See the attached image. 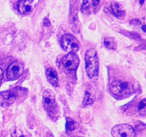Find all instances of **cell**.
<instances>
[{"instance_id": "6da1fadb", "label": "cell", "mask_w": 146, "mask_h": 137, "mask_svg": "<svg viewBox=\"0 0 146 137\" xmlns=\"http://www.w3.org/2000/svg\"><path fill=\"white\" fill-rule=\"evenodd\" d=\"M86 73L90 78H93L97 76L98 72V58L96 51L94 49L88 50L86 53Z\"/></svg>"}, {"instance_id": "7a4b0ae2", "label": "cell", "mask_w": 146, "mask_h": 137, "mask_svg": "<svg viewBox=\"0 0 146 137\" xmlns=\"http://www.w3.org/2000/svg\"><path fill=\"white\" fill-rule=\"evenodd\" d=\"M43 104L48 115H56L58 113V105L56 101V96L51 89H46L43 93Z\"/></svg>"}, {"instance_id": "3957f363", "label": "cell", "mask_w": 146, "mask_h": 137, "mask_svg": "<svg viewBox=\"0 0 146 137\" xmlns=\"http://www.w3.org/2000/svg\"><path fill=\"white\" fill-rule=\"evenodd\" d=\"M110 90L117 96L129 95L134 92V88L131 84L125 81H114L110 85Z\"/></svg>"}, {"instance_id": "277c9868", "label": "cell", "mask_w": 146, "mask_h": 137, "mask_svg": "<svg viewBox=\"0 0 146 137\" xmlns=\"http://www.w3.org/2000/svg\"><path fill=\"white\" fill-rule=\"evenodd\" d=\"M61 44L64 50L69 53H74L78 51L80 47L79 42L75 37L69 34H64L61 40Z\"/></svg>"}, {"instance_id": "5b68a950", "label": "cell", "mask_w": 146, "mask_h": 137, "mask_svg": "<svg viewBox=\"0 0 146 137\" xmlns=\"http://www.w3.org/2000/svg\"><path fill=\"white\" fill-rule=\"evenodd\" d=\"M111 134L113 137H134L135 131L128 124H119L112 128Z\"/></svg>"}, {"instance_id": "8992f818", "label": "cell", "mask_w": 146, "mask_h": 137, "mask_svg": "<svg viewBox=\"0 0 146 137\" xmlns=\"http://www.w3.org/2000/svg\"><path fill=\"white\" fill-rule=\"evenodd\" d=\"M24 67L22 63L16 61L11 63L7 70V78L11 81L16 80L19 78L24 72Z\"/></svg>"}, {"instance_id": "52a82bcc", "label": "cell", "mask_w": 146, "mask_h": 137, "mask_svg": "<svg viewBox=\"0 0 146 137\" xmlns=\"http://www.w3.org/2000/svg\"><path fill=\"white\" fill-rule=\"evenodd\" d=\"M64 67L69 71H75L79 65V59L74 53H68L62 59Z\"/></svg>"}, {"instance_id": "ba28073f", "label": "cell", "mask_w": 146, "mask_h": 137, "mask_svg": "<svg viewBox=\"0 0 146 137\" xmlns=\"http://www.w3.org/2000/svg\"><path fill=\"white\" fill-rule=\"evenodd\" d=\"M36 4H38V1H34V0L19 1L17 4V9L21 14H28L33 11Z\"/></svg>"}, {"instance_id": "9c48e42d", "label": "cell", "mask_w": 146, "mask_h": 137, "mask_svg": "<svg viewBox=\"0 0 146 137\" xmlns=\"http://www.w3.org/2000/svg\"><path fill=\"white\" fill-rule=\"evenodd\" d=\"M16 99V93L12 91H5L0 92V105L8 106L14 102Z\"/></svg>"}, {"instance_id": "30bf717a", "label": "cell", "mask_w": 146, "mask_h": 137, "mask_svg": "<svg viewBox=\"0 0 146 137\" xmlns=\"http://www.w3.org/2000/svg\"><path fill=\"white\" fill-rule=\"evenodd\" d=\"M46 75L47 80L53 86H58V74L56 71L53 67H48L46 70Z\"/></svg>"}, {"instance_id": "8fae6325", "label": "cell", "mask_w": 146, "mask_h": 137, "mask_svg": "<svg viewBox=\"0 0 146 137\" xmlns=\"http://www.w3.org/2000/svg\"><path fill=\"white\" fill-rule=\"evenodd\" d=\"M111 12L113 14L115 17L119 19H123L125 17V10L123 8L122 6L120 5L118 3L114 2L111 5Z\"/></svg>"}, {"instance_id": "7c38bea8", "label": "cell", "mask_w": 146, "mask_h": 137, "mask_svg": "<svg viewBox=\"0 0 146 137\" xmlns=\"http://www.w3.org/2000/svg\"><path fill=\"white\" fill-rule=\"evenodd\" d=\"M104 46L106 47L108 49L110 50H115L117 48L116 41H115L112 37H106L104 41Z\"/></svg>"}, {"instance_id": "4fadbf2b", "label": "cell", "mask_w": 146, "mask_h": 137, "mask_svg": "<svg viewBox=\"0 0 146 137\" xmlns=\"http://www.w3.org/2000/svg\"><path fill=\"white\" fill-rule=\"evenodd\" d=\"M78 123L76 122L75 121H74L71 118L67 117L66 118V130L68 131V132H72V131H75L76 129L78 127Z\"/></svg>"}, {"instance_id": "5bb4252c", "label": "cell", "mask_w": 146, "mask_h": 137, "mask_svg": "<svg viewBox=\"0 0 146 137\" xmlns=\"http://www.w3.org/2000/svg\"><path fill=\"white\" fill-rule=\"evenodd\" d=\"M95 100V97L89 92V91H86V95H85V98H84V105L86 106L88 105V104H92L93 102Z\"/></svg>"}, {"instance_id": "9a60e30c", "label": "cell", "mask_w": 146, "mask_h": 137, "mask_svg": "<svg viewBox=\"0 0 146 137\" xmlns=\"http://www.w3.org/2000/svg\"><path fill=\"white\" fill-rule=\"evenodd\" d=\"M91 7V1H85L81 6V11L84 14H89Z\"/></svg>"}, {"instance_id": "2e32d148", "label": "cell", "mask_w": 146, "mask_h": 137, "mask_svg": "<svg viewBox=\"0 0 146 137\" xmlns=\"http://www.w3.org/2000/svg\"><path fill=\"white\" fill-rule=\"evenodd\" d=\"M145 99H143L142 101L140 102L139 106H138V111H139V113L142 115H145Z\"/></svg>"}, {"instance_id": "e0dca14e", "label": "cell", "mask_w": 146, "mask_h": 137, "mask_svg": "<svg viewBox=\"0 0 146 137\" xmlns=\"http://www.w3.org/2000/svg\"><path fill=\"white\" fill-rule=\"evenodd\" d=\"M11 137H26V136L20 129H15L11 133Z\"/></svg>"}, {"instance_id": "ac0fdd59", "label": "cell", "mask_w": 146, "mask_h": 137, "mask_svg": "<svg viewBox=\"0 0 146 137\" xmlns=\"http://www.w3.org/2000/svg\"><path fill=\"white\" fill-rule=\"evenodd\" d=\"M44 24L45 26H49L50 25V21L48 19V18H45L44 20Z\"/></svg>"}, {"instance_id": "d6986e66", "label": "cell", "mask_w": 146, "mask_h": 137, "mask_svg": "<svg viewBox=\"0 0 146 137\" xmlns=\"http://www.w3.org/2000/svg\"><path fill=\"white\" fill-rule=\"evenodd\" d=\"M3 77H4V71L0 68V83L1 82V80H2Z\"/></svg>"}]
</instances>
